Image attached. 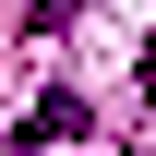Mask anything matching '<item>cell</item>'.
I'll use <instances>...</instances> for the list:
<instances>
[{
	"label": "cell",
	"mask_w": 156,
	"mask_h": 156,
	"mask_svg": "<svg viewBox=\"0 0 156 156\" xmlns=\"http://www.w3.org/2000/svg\"><path fill=\"white\" fill-rule=\"evenodd\" d=\"M84 120H96V108H84V96H72V84H60V96H36V108H24V120H12V144H72V132H84Z\"/></svg>",
	"instance_id": "cell-1"
},
{
	"label": "cell",
	"mask_w": 156,
	"mask_h": 156,
	"mask_svg": "<svg viewBox=\"0 0 156 156\" xmlns=\"http://www.w3.org/2000/svg\"><path fill=\"white\" fill-rule=\"evenodd\" d=\"M72 12H84V0H24V36H60Z\"/></svg>",
	"instance_id": "cell-2"
}]
</instances>
